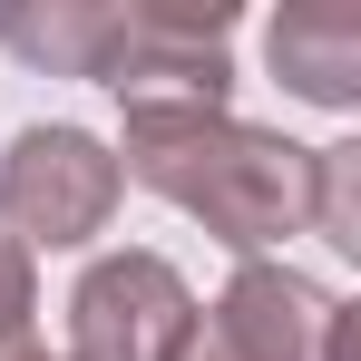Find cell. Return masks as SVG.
<instances>
[{
    "instance_id": "3957f363",
    "label": "cell",
    "mask_w": 361,
    "mask_h": 361,
    "mask_svg": "<svg viewBox=\"0 0 361 361\" xmlns=\"http://www.w3.org/2000/svg\"><path fill=\"white\" fill-rule=\"evenodd\" d=\"M205 342L195 293L157 254H108L68 293V361H185Z\"/></svg>"
},
{
    "instance_id": "6da1fadb",
    "label": "cell",
    "mask_w": 361,
    "mask_h": 361,
    "mask_svg": "<svg viewBox=\"0 0 361 361\" xmlns=\"http://www.w3.org/2000/svg\"><path fill=\"white\" fill-rule=\"evenodd\" d=\"M118 176L157 185L185 215H205L235 254H264V244L312 225V147L235 127L225 108H127Z\"/></svg>"
},
{
    "instance_id": "ba28073f",
    "label": "cell",
    "mask_w": 361,
    "mask_h": 361,
    "mask_svg": "<svg viewBox=\"0 0 361 361\" xmlns=\"http://www.w3.org/2000/svg\"><path fill=\"white\" fill-rule=\"evenodd\" d=\"M30 312H39V293H30V254L0 235V352L30 342Z\"/></svg>"
},
{
    "instance_id": "7a4b0ae2",
    "label": "cell",
    "mask_w": 361,
    "mask_h": 361,
    "mask_svg": "<svg viewBox=\"0 0 361 361\" xmlns=\"http://www.w3.org/2000/svg\"><path fill=\"white\" fill-rule=\"evenodd\" d=\"M118 157L78 127H20V147L0 157V225L10 244H88L118 215Z\"/></svg>"
},
{
    "instance_id": "9c48e42d",
    "label": "cell",
    "mask_w": 361,
    "mask_h": 361,
    "mask_svg": "<svg viewBox=\"0 0 361 361\" xmlns=\"http://www.w3.org/2000/svg\"><path fill=\"white\" fill-rule=\"evenodd\" d=\"M185 361H215V352H205V342H195V352H185Z\"/></svg>"
},
{
    "instance_id": "5b68a950",
    "label": "cell",
    "mask_w": 361,
    "mask_h": 361,
    "mask_svg": "<svg viewBox=\"0 0 361 361\" xmlns=\"http://www.w3.org/2000/svg\"><path fill=\"white\" fill-rule=\"evenodd\" d=\"M215 361H352V312L283 264H244L215 302Z\"/></svg>"
},
{
    "instance_id": "52a82bcc",
    "label": "cell",
    "mask_w": 361,
    "mask_h": 361,
    "mask_svg": "<svg viewBox=\"0 0 361 361\" xmlns=\"http://www.w3.org/2000/svg\"><path fill=\"white\" fill-rule=\"evenodd\" d=\"M0 39H10L20 59H49V68H78V78H98L108 10H49V20H30V10H0Z\"/></svg>"
},
{
    "instance_id": "8992f818",
    "label": "cell",
    "mask_w": 361,
    "mask_h": 361,
    "mask_svg": "<svg viewBox=\"0 0 361 361\" xmlns=\"http://www.w3.org/2000/svg\"><path fill=\"white\" fill-rule=\"evenodd\" d=\"M274 68L293 78L302 98L342 108V98L361 88V10H342V0H322V10H283V20H274Z\"/></svg>"
},
{
    "instance_id": "277c9868",
    "label": "cell",
    "mask_w": 361,
    "mask_h": 361,
    "mask_svg": "<svg viewBox=\"0 0 361 361\" xmlns=\"http://www.w3.org/2000/svg\"><path fill=\"white\" fill-rule=\"evenodd\" d=\"M98 78L127 108H225V10H108Z\"/></svg>"
}]
</instances>
